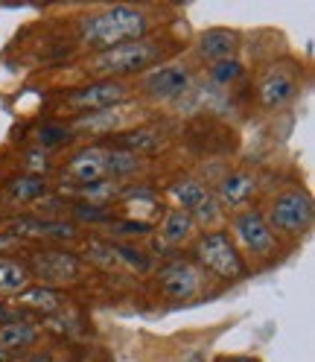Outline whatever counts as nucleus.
Returning <instances> with one entry per match:
<instances>
[{
    "instance_id": "f257e3e1",
    "label": "nucleus",
    "mask_w": 315,
    "mask_h": 362,
    "mask_svg": "<svg viewBox=\"0 0 315 362\" xmlns=\"http://www.w3.org/2000/svg\"><path fill=\"white\" fill-rule=\"evenodd\" d=\"M143 35H146L143 12L129 6L105 9L100 15H91L82 24V38L97 50H111V47H120V44L143 41Z\"/></svg>"
},
{
    "instance_id": "f03ea898",
    "label": "nucleus",
    "mask_w": 315,
    "mask_h": 362,
    "mask_svg": "<svg viewBox=\"0 0 315 362\" xmlns=\"http://www.w3.org/2000/svg\"><path fill=\"white\" fill-rule=\"evenodd\" d=\"M196 255L201 260V266H208L213 275L225 278V281H237L245 275V263L237 252V245L228 240V234L222 231H213V234H205L196 245Z\"/></svg>"
},
{
    "instance_id": "7ed1b4c3",
    "label": "nucleus",
    "mask_w": 315,
    "mask_h": 362,
    "mask_svg": "<svg viewBox=\"0 0 315 362\" xmlns=\"http://www.w3.org/2000/svg\"><path fill=\"white\" fill-rule=\"evenodd\" d=\"M158 56H161V47L155 41H131V44L102 50L91 64L97 74H134L149 67Z\"/></svg>"
},
{
    "instance_id": "20e7f679",
    "label": "nucleus",
    "mask_w": 315,
    "mask_h": 362,
    "mask_svg": "<svg viewBox=\"0 0 315 362\" xmlns=\"http://www.w3.org/2000/svg\"><path fill=\"white\" fill-rule=\"evenodd\" d=\"M272 222H275L278 231H286V234H301L304 228H309V222H312L309 193H304V190L283 193L272 208Z\"/></svg>"
},
{
    "instance_id": "39448f33",
    "label": "nucleus",
    "mask_w": 315,
    "mask_h": 362,
    "mask_svg": "<svg viewBox=\"0 0 315 362\" xmlns=\"http://www.w3.org/2000/svg\"><path fill=\"white\" fill-rule=\"evenodd\" d=\"M32 272L47 281V284H67L79 278V257L59 252V248H47V252H35L32 255Z\"/></svg>"
},
{
    "instance_id": "423d86ee",
    "label": "nucleus",
    "mask_w": 315,
    "mask_h": 362,
    "mask_svg": "<svg viewBox=\"0 0 315 362\" xmlns=\"http://www.w3.org/2000/svg\"><path fill=\"white\" fill-rule=\"evenodd\" d=\"M126 85L123 82H94V85H85L79 90L71 94V105L76 108H88L94 115V111H105V108H114L117 103L126 100Z\"/></svg>"
},
{
    "instance_id": "0eeeda50",
    "label": "nucleus",
    "mask_w": 315,
    "mask_h": 362,
    "mask_svg": "<svg viewBox=\"0 0 315 362\" xmlns=\"http://www.w3.org/2000/svg\"><path fill=\"white\" fill-rule=\"evenodd\" d=\"M234 228H237L239 243L249 248V252H254V255H268V252L275 248L272 228H268V222H266L263 214H257V211L239 214L237 222H234Z\"/></svg>"
},
{
    "instance_id": "6e6552de",
    "label": "nucleus",
    "mask_w": 315,
    "mask_h": 362,
    "mask_svg": "<svg viewBox=\"0 0 315 362\" xmlns=\"http://www.w3.org/2000/svg\"><path fill=\"white\" fill-rule=\"evenodd\" d=\"M187 88H190V74L178 64L158 67L155 74L146 76V90L158 100H175V97L187 94Z\"/></svg>"
},
{
    "instance_id": "1a4fd4ad",
    "label": "nucleus",
    "mask_w": 315,
    "mask_h": 362,
    "mask_svg": "<svg viewBox=\"0 0 315 362\" xmlns=\"http://www.w3.org/2000/svg\"><path fill=\"white\" fill-rule=\"evenodd\" d=\"M105 155H108V149H102V146L79 149L71 158V164H67V178L79 181V187L82 185H94V181L105 178Z\"/></svg>"
},
{
    "instance_id": "9d476101",
    "label": "nucleus",
    "mask_w": 315,
    "mask_h": 362,
    "mask_svg": "<svg viewBox=\"0 0 315 362\" xmlns=\"http://www.w3.org/2000/svg\"><path fill=\"white\" fill-rule=\"evenodd\" d=\"M161 284H164L167 296L178 298V301L193 298L196 292L201 289V278H198V272L190 263H170V266H164L161 269Z\"/></svg>"
},
{
    "instance_id": "9b49d317",
    "label": "nucleus",
    "mask_w": 315,
    "mask_h": 362,
    "mask_svg": "<svg viewBox=\"0 0 315 362\" xmlns=\"http://www.w3.org/2000/svg\"><path fill=\"white\" fill-rule=\"evenodd\" d=\"M295 90H298V79L289 71H283V67H275L260 82V103L266 108H283L286 103H292Z\"/></svg>"
},
{
    "instance_id": "f8f14e48",
    "label": "nucleus",
    "mask_w": 315,
    "mask_h": 362,
    "mask_svg": "<svg viewBox=\"0 0 315 362\" xmlns=\"http://www.w3.org/2000/svg\"><path fill=\"white\" fill-rule=\"evenodd\" d=\"M9 228L15 237H32V240H67L76 234V225L73 222H50V219H15L9 222Z\"/></svg>"
},
{
    "instance_id": "ddd939ff",
    "label": "nucleus",
    "mask_w": 315,
    "mask_h": 362,
    "mask_svg": "<svg viewBox=\"0 0 315 362\" xmlns=\"http://www.w3.org/2000/svg\"><path fill=\"white\" fill-rule=\"evenodd\" d=\"M234 47H237V35L231 30H208L205 35L198 38V53L205 56L208 62L231 59Z\"/></svg>"
},
{
    "instance_id": "4468645a",
    "label": "nucleus",
    "mask_w": 315,
    "mask_h": 362,
    "mask_svg": "<svg viewBox=\"0 0 315 362\" xmlns=\"http://www.w3.org/2000/svg\"><path fill=\"white\" fill-rule=\"evenodd\" d=\"M254 178L249 173H231L228 178L222 181V187H219V199L225 202L228 208H237L242 205V202H249L254 196Z\"/></svg>"
},
{
    "instance_id": "2eb2a0df",
    "label": "nucleus",
    "mask_w": 315,
    "mask_h": 362,
    "mask_svg": "<svg viewBox=\"0 0 315 362\" xmlns=\"http://www.w3.org/2000/svg\"><path fill=\"white\" fill-rule=\"evenodd\" d=\"M18 307L38 310V313H56L61 307V296L50 286H30L24 292H18Z\"/></svg>"
},
{
    "instance_id": "dca6fc26",
    "label": "nucleus",
    "mask_w": 315,
    "mask_h": 362,
    "mask_svg": "<svg viewBox=\"0 0 315 362\" xmlns=\"http://www.w3.org/2000/svg\"><path fill=\"white\" fill-rule=\"evenodd\" d=\"M38 339V330L27 322H9L0 327V351H20L30 348Z\"/></svg>"
},
{
    "instance_id": "f3484780",
    "label": "nucleus",
    "mask_w": 315,
    "mask_h": 362,
    "mask_svg": "<svg viewBox=\"0 0 315 362\" xmlns=\"http://www.w3.org/2000/svg\"><path fill=\"white\" fill-rule=\"evenodd\" d=\"M30 284L27 269L15 263V260H0V296H15V292H24Z\"/></svg>"
},
{
    "instance_id": "a211bd4d",
    "label": "nucleus",
    "mask_w": 315,
    "mask_h": 362,
    "mask_svg": "<svg viewBox=\"0 0 315 362\" xmlns=\"http://www.w3.org/2000/svg\"><path fill=\"white\" fill-rule=\"evenodd\" d=\"M44 193H47V181H44L41 175H20L9 185V196L15 202H35Z\"/></svg>"
},
{
    "instance_id": "6ab92c4d",
    "label": "nucleus",
    "mask_w": 315,
    "mask_h": 362,
    "mask_svg": "<svg viewBox=\"0 0 315 362\" xmlns=\"http://www.w3.org/2000/svg\"><path fill=\"white\" fill-rule=\"evenodd\" d=\"M170 193H172V199L182 202V211H196L201 202L210 196V190L201 187L198 181H178V185L170 187Z\"/></svg>"
},
{
    "instance_id": "aec40b11",
    "label": "nucleus",
    "mask_w": 315,
    "mask_h": 362,
    "mask_svg": "<svg viewBox=\"0 0 315 362\" xmlns=\"http://www.w3.org/2000/svg\"><path fill=\"white\" fill-rule=\"evenodd\" d=\"M120 149L138 155V152H158L161 149V138L149 129H138V132H129L120 138Z\"/></svg>"
},
{
    "instance_id": "412c9836",
    "label": "nucleus",
    "mask_w": 315,
    "mask_h": 362,
    "mask_svg": "<svg viewBox=\"0 0 315 362\" xmlns=\"http://www.w3.org/2000/svg\"><path fill=\"white\" fill-rule=\"evenodd\" d=\"M138 167H141V158L126 152V149H120V146L117 149H108V155H105V173H111L114 178L131 175Z\"/></svg>"
},
{
    "instance_id": "4be33fe9",
    "label": "nucleus",
    "mask_w": 315,
    "mask_h": 362,
    "mask_svg": "<svg viewBox=\"0 0 315 362\" xmlns=\"http://www.w3.org/2000/svg\"><path fill=\"white\" fill-rule=\"evenodd\" d=\"M193 231V216L187 211H172L167 219H164V237L170 243H182L187 234Z\"/></svg>"
},
{
    "instance_id": "5701e85b",
    "label": "nucleus",
    "mask_w": 315,
    "mask_h": 362,
    "mask_svg": "<svg viewBox=\"0 0 315 362\" xmlns=\"http://www.w3.org/2000/svg\"><path fill=\"white\" fill-rule=\"evenodd\" d=\"M79 196L85 199V205H97V202L114 196V181L100 178V181H94V185H82L79 187Z\"/></svg>"
},
{
    "instance_id": "b1692460",
    "label": "nucleus",
    "mask_w": 315,
    "mask_h": 362,
    "mask_svg": "<svg viewBox=\"0 0 315 362\" xmlns=\"http://www.w3.org/2000/svg\"><path fill=\"white\" fill-rule=\"evenodd\" d=\"M239 74H242V64L237 59H222V62H213V67H210V79L219 85H228V82L239 79Z\"/></svg>"
},
{
    "instance_id": "393cba45",
    "label": "nucleus",
    "mask_w": 315,
    "mask_h": 362,
    "mask_svg": "<svg viewBox=\"0 0 315 362\" xmlns=\"http://www.w3.org/2000/svg\"><path fill=\"white\" fill-rule=\"evenodd\" d=\"M88 257H91L94 263H100V266H105V269H117V266H120L114 245H105V243H94V245H88Z\"/></svg>"
},
{
    "instance_id": "a878e982",
    "label": "nucleus",
    "mask_w": 315,
    "mask_h": 362,
    "mask_svg": "<svg viewBox=\"0 0 315 362\" xmlns=\"http://www.w3.org/2000/svg\"><path fill=\"white\" fill-rule=\"evenodd\" d=\"M114 252H117V260L131 266V269H138V272H146L149 269V257L143 252H138V248H131V245H114Z\"/></svg>"
},
{
    "instance_id": "bb28decb",
    "label": "nucleus",
    "mask_w": 315,
    "mask_h": 362,
    "mask_svg": "<svg viewBox=\"0 0 315 362\" xmlns=\"http://www.w3.org/2000/svg\"><path fill=\"white\" fill-rule=\"evenodd\" d=\"M73 214H76V219H82V222H108V211H102L100 205H76L73 208Z\"/></svg>"
},
{
    "instance_id": "cd10ccee",
    "label": "nucleus",
    "mask_w": 315,
    "mask_h": 362,
    "mask_svg": "<svg viewBox=\"0 0 315 362\" xmlns=\"http://www.w3.org/2000/svg\"><path fill=\"white\" fill-rule=\"evenodd\" d=\"M38 138H41V144H44V146H59V144L67 138V132H64V129H59V126H44Z\"/></svg>"
},
{
    "instance_id": "c85d7f7f",
    "label": "nucleus",
    "mask_w": 315,
    "mask_h": 362,
    "mask_svg": "<svg viewBox=\"0 0 315 362\" xmlns=\"http://www.w3.org/2000/svg\"><path fill=\"white\" fill-rule=\"evenodd\" d=\"M193 214H196L201 222H213V219L219 216V205H216V199H213V196H208V199L201 202V205H198Z\"/></svg>"
},
{
    "instance_id": "c756f323",
    "label": "nucleus",
    "mask_w": 315,
    "mask_h": 362,
    "mask_svg": "<svg viewBox=\"0 0 315 362\" xmlns=\"http://www.w3.org/2000/svg\"><path fill=\"white\" fill-rule=\"evenodd\" d=\"M228 362H257V359H249V356H237V359H228Z\"/></svg>"
},
{
    "instance_id": "7c9ffc66",
    "label": "nucleus",
    "mask_w": 315,
    "mask_h": 362,
    "mask_svg": "<svg viewBox=\"0 0 315 362\" xmlns=\"http://www.w3.org/2000/svg\"><path fill=\"white\" fill-rule=\"evenodd\" d=\"M4 359H6V354H4V351H0V362H4Z\"/></svg>"
}]
</instances>
